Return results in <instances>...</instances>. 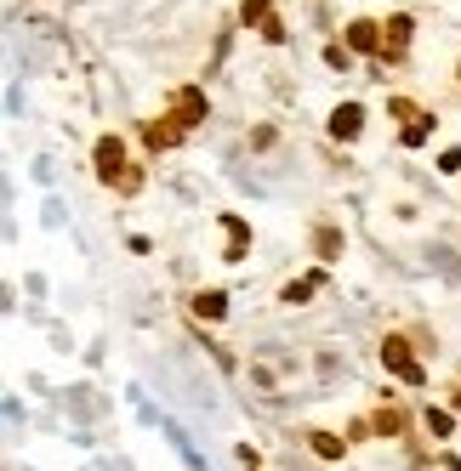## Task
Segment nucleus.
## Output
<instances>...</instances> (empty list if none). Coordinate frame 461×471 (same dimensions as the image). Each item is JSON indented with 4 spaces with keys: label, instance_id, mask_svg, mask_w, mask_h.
<instances>
[{
    "label": "nucleus",
    "instance_id": "f257e3e1",
    "mask_svg": "<svg viewBox=\"0 0 461 471\" xmlns=\"http://www.w3.org/2000/svg\"><path fill=\"white\" fill-rule=\"evenodd\" d=\"M97 182L120 187V194H137V187H143V170L126 165V148H120V136H97Z\"/></svg>",
    "mask_w": 461,
    "mask_h": 471
},
{
    "label": "nucleus",
    "instance_id": "f03ea898",
    "mask_svg": "<svg viewBox=\"0 0 461 471\" xmlns=\"http://www.w3.org/2000/svg\"><path fill=\"white\" fill-rule=\"evenodd\" d=\"M381 364H388V375H398L405 386H422L427 381V369L416 364V352H410L405 335H388V341H381Z\"/></svg>",
    "mask_w": 461,
    "mask_h": 471
},
{
    "label": "nucleus",
    "instance_id": "7ed1b4c3",
    "mask_svg": "<svg viewBox=\"0 0 461 471\" xmlns=\"http://www.w3.org/2000/svg\"><path fill=\"white\" fill-rule=\"evenodd\" d=\"M165 114H172V120L182 125V131H189V125H199V120L211 114V108H205V91H194V86L172 91V103H165Z\"/></svg>",
    "mask_w": 461,
    "mask_h": 471
},
{
    "label": "nucleus",
    "instance_id": "20e7f679",
    "mask_svg": "<svg viewBox=\"0 0 461 471\" xmlns=\"http://www.w3.org/2000/svg\"><path fill=\"white\" fill-rule=\"evenodd\" d=\"M239 18L251 23L263 40H285V23H280V12H273V0H245V6H239Z\"/></svg>",
    "mask_w": 461,
    "mask_h": 471
},
{
    "label": "nucleus",
    "instance_id": "39448f33",
    "mask_svg": "<svg viewBox=\"0 0 461 471\" xmlns=\"http://www.w3.org/2000/svg\"><path fill=\"white\" fill-rule=\"evenodd\" d=\"M405 52H410V18H388L381 23V57L398 62Z\"/></svg>",
    "mask_w": 461,
    "mask_h": 471
},
{
    "label": "nucleus",
    "instance_id": "423d86ee",
    "mask_svg": "<svg viewBox=\"0 0 461 471\" xmlns=\"http://www.w3.org/2000/svg\"><path fill=\"white\" fill-rule=\"evenodd\" d=\"M143 143H148L154 153H160V148H177V143H182V125H177L172 114H165V120H148V125H143Z\"/></svg>",
    "mask_w": 461,
    "mask_h": 471
},
{
    "label": "nucleus",
    "instance_id": "0eeeda50",
    "mask_svg": "<svg viewBox=\"0 0 461 471\" xmlns=\"http://www.w3.org/2000/svg\"><path fill=\"white\" fill-rule=\"evenodd\" d=\"M359 131H365V108H359V103H342V108L331 114V136H342V143H353Z\"/></svg>",
    "mask_w": 461,
    "mask_h": 471
},
{
    "label": "nucleus",
    "instance_id": "6e6552de",
    "mask_svg": "<svg viewBox=\"0 0 461 471\" xmlns=\"http://www.w3.org/2000/svg\"><path fill=\"white\" fill-rule=\"evenodd\" d=\"M348 45H353V52H381V23L353 18V23H348Z\"/></svg>",
    "mask_w": 461,
    "mask_h": 471
},
{
    "label": "nucleus",
    "instance_id": "1a4fd4ad",
    "mask_svg": "<svg viewBox=\"0 0 461 471\" xmlns=\"http://www.w3.org/2000/svg\"><path fill=\"white\" fill-rule=\"evenodd\" d=\"M222 227H228L222 261H245V244H251V227H245V216H222Z\"/></svg>",
    "mask_w": 461,
    "mask_h": 471
},
{
    "label": "nucleus",
    "instance_id": "9d476101",
    "mask_svg": "<svg viewBox=\"0 0 461 471\" xmlns=\"http://www.w3.org/2000/svg\"><path fill=\"white\" fill-rule=\"evenodd\" d=\"M314 290H325V273H307V278H290V285L280 290V302H285V307H302V302H307V295H314Z\"/></svg>",
    "mask_w": 461,
    "mask_h": 471
},
{
    "label": "nucleus",
    "instance_id": "9b49d317",
    "mask_svg": "<svg viewBox=\"0 0 461 471\" xmlns=\"http://www.w3.org/2000/svg\"><path fill=\"white\" fill-rule=\"evenodd\" d=\"M194 312H199V318H222V312H228V295L222 290H199L194 295Z\"/></svg>",
    "mask_w": 461,
    "mask_h": 471
},
{
    "label": "nucleus",
    "instance_id": "f8f14e48",
    "mask_svg": "<svg viewBox=\"0 0 461 471\" xmlns=\"http://www.w3.org/2000/svg\"><path fill=\"white\" fill-rule=\"evenodd\" d=\"M427 136H433V114H422V120H410V125H405V131H398V143H405V148H422V143H427Z\"/></svg>",
    "mask_w": 461,
    "mask_h": 471
},
{
    "label": "nucleus",
    "instance_id": "ddd939ff",
    "mask_svg": "<svg viewBox=\"0 0 461 471\" xmlns=\"http://www.w3.org/2000/svg\"><path fill=\"white\" fill-rule=\"evenodd\" d=\"M342 437H331V432H314V454H319V460H342Z\"/></svg>",
    "mask_w": 461,
    "mask_h": 471
},
{
    "label": "nucleus",
    "instance_id": "4468645a",
    "mask_svg": "<svg viewBox=\"0 0 461 471\" xmlns=\"http://www.w3.org/2000/svg\"><path fill=\"white\" fill-rule=\"evenodd\" d=\"M427 432H433V437H450V432H456L450 409H427Z\"/></svg>",
    "mask_w": 461,
    "mask_h": 471
},
{
    "label": "nucleus",
    "instance_id": "2eb2a0df",
    "mask_svg": "<svg viewBox=\"0 0 461 471\" xmlns=\"http://www.w3.org/2000/svg\"><path fill=\"white\" fill-rule=\"evenodd\" d=\"M314 244H319V256H325V261H336V250H342V239H336L331 227H319V239H314Z\"/></svg>",
    "mask_w": 461,
    "mask_h": 471
},
{
    "label": "nucleus",
    "instance_id": "dca6fc26",
    "mask_svg": "<svg viewBox=\"0 0 461 471\" xmlns=\"http://www.w3.org/2000/svg\"><path fill=\"white\" fill-rule=\"evenodd\" d=\"M376 426L393 437V432H405V415H398V409H381V415H376Z\"/></svg>",
    "mask_w": 461,
    "mask_h": 471
},
{
    "label": "nucleus",
    "instance_id": "f3484780",
    "mask_svg": "<svg viewBox=\"0 0 461 471\" xmlns=\"http://www.w3.org/2000/svg\"><path fill=\"white\" fill-rule=\"evenodd\" d=\"M388 108H393V120H422V108H416V103H405V97H393Z\"/></svg>",
    "mask_w": 461,
    "mask_h": 471
},
{
    "label": "nucleus",
    "instance_id": "a211bd4d",
    "mask_svg": "<svg viewBox=\"0 0 461 471\" xmlns=\"http://www.w3.org/2000/svg\"><path fill=\"white\" fill-rule=\"evenodd\" d=\"M439 170H450V177H456V170H461V148H444L439 153Z\"/></svg>",
    "mask_w": 461,
    "mask_h": 471
},
{
    "label": "nucleus",
    "instance_id": "6ab92c4d",
    "mask_svg": "<svg viewBox=\"0 0 461 471\" xmlns=\"http://www.w3.org/2000/svg\"><path fill=\"white\" fill-rule=\"evenodd\" d=\"M325 62L331 69H348V45H325Z\"/></svg>",
    "mask_w": 461,
    "mask_h": 471
}]
</instances>
